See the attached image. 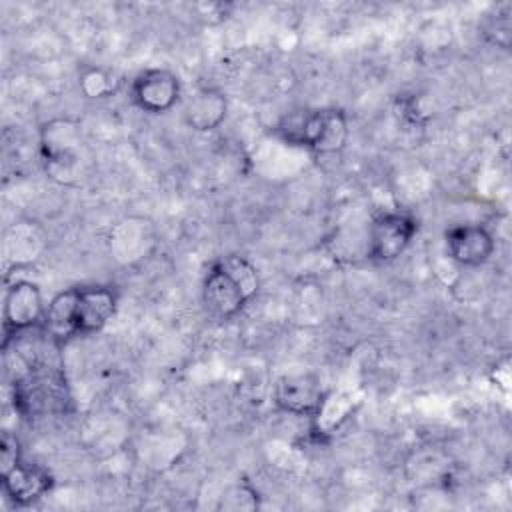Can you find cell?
<instances>
[{"label": "cell", "instance_id": "6da1fadb", "mask_svg": "<svg viewBox=\"0 0 512 512\" xmlns=\"http://www.w3.org/2000/svg\"><path fill=\"white\" fill-rule=\"evenodd\" d=\"M260 278L256 266L240 254L214 260L202 282V304L216 320L236 318L256 296Z\"/></svg>", "mask_w": 512, "mask_h": 512}, {"label": "cell", "instance_id": "7a4b0ae2", "mask_svg": "<svg viewBox=\"0 0 512 512\" xmlns=\"http://www.w3.org/2000/svg\"><path fill=\"white\" fill-rule=\"evenodd\" d=\"M276 130L284 142L302 146L320 156L342 152L348 140V120L338 108L294 112L286 116Z\"/></svg>", "mask_w": 512, "mask_h": 512}, {"label": "cell", "instance_id": "3957f363", "mask_svg": "<svg viewBox=\"0 0 512 512\" xmlns=\"http://www.w3.org/2000/svg\"><path fill=\"white\" fill-rule=\"evenodd\" d=\"M418 230L416 220L406 212H382L368 230V258L378 264H388L400 258Z\"/></svg>", "mask_w": 512, "mask_h": 512}, {"label": "cell", "instance_id": "277c9868", "mask_svg": "<svg viewBox=\"0 0 512 512\" xmlns=\"http://www.w3.org/2000/svg\"><path fill=\"white\" fill-rule=\"evenodd\" d=\"M44 314H46V304L38 284L24 278L8 284L4 294V308H2L4 344H8L12 336H18L42 324Z\"/></svg>", "mask_w": 512, "mask_h": 512}, {"label": "cell", "instance_id": "5b68a950", "mask_svg": "<svg viewBox=\"0 0 512 512\" xmlns=\"http://www.w3.org/2000/svg\"><path fill=\"white\" fill-rule=\"evenodd\" d=\"M182 94L180 78L168 68H146L130 88L132 102L148 114H164L176 106Z\"/></svg>", "mask_w": 512, "mask_h": 512}, {"label": "cell", "instance_id": "8992f818", "mask_svg": "<svg viewBox=\"0 0 512 512\" xmlns=\"http://www.w3.org/2000/svg\"><path fill=\"white\" fill-rule=\"evenodd\" d=\"M444 242L448 258L462 268L486 264L496 248L492 232L482 224H456L446 230Z\"/></svg>", "mask_w": 512, "mask_h": 512}, {"label": "cell", "instance_id": "52a82bcc", "mask_svg": "<svg viewBox=\"0 0 512 512\" xmlns=\"http://www.w3.org/2000/svg\"><path fill=\"white\" fill-rule=\"evenodd\" d=\"M326 400L320 380L308 372L284 374L274 386V402L280 410L296 416H316Z\"/></svg>", "mask_w": 512, "mask_h": 512}, {"label": "cell", "instance_id": "ba28073f", "mask_svg": "<svg viewBox=\"0 0 512 512\" xmlns=\"http://www.w3.org/2000/svg\"><path fill=\"white\" fill-rule=\"evenodd\" d=\"M116 306H118V294L110 286L78 288L76 308H74L76 336H90L100 332L112 320Z\"/></svg>", "mask_w": 512, "mask_h": 512}, {"label": "cell", "instance_id": "9c48e42d", "mask_svg": "<svg viewBox=\"0 0 512 512\" xmlns=\"http://www.w3.org/2000/svg\"><path fill=\"white\" fill-rule=\"evenodd\" d=\"M0 486L2 494L14 506H28L40 500L52 488V476L42 466L24 462L20 458L14 466L2 470Z\"/></svg>", "mask_w": 512, "mask_h": 512}, {"label": "cell", "instance_id": "30bf717a", "mask_svg": "<svg viewBox=\"0 0 512 512\" xmlns=\"http://www.w3.org/2000/svg\"><path fill=\"white\" fill-rule=\"evenodd\" d=\"M40 144L48 164L68 170L76 160V146L80 144L78 124L64 118L44 124Z\"/></svg>", "mask_w": 512, "mask_h": 512}, {"label": "cell", "instance_id": "8fae6325", "mask_svg": "<svg viewBox=\"0 0 512 512\" xmlns=\"http://www.w3.org/2000/svg\"><path fill=\"white\" fill-rule=\"evenodd\" d=\"M226 96L216 88L196 90L184 106V122L196 132L216 130L226 118Z\"/></svg>", "mask_w": 512, "mask_h": 512}, {"label": "cell", "instance_id": "7c38bea8", "mask_svg": "<svg viewBox=\"0 0 512 512\" xmlns=\"http://www.w3.org/2000/svg\"><path fill=\"white\" fill-rule=\"evenodd\" d=\"M76 296H78V288H68V290L56 294L46 304V314H44L42 326L48 332V336H52L56 340H66L70 336H76V332H74Z\"/></svg>", "mask_w": 512, "mask_h": 512}, {"label": "cell", "instance_id": "4fadbf2b", "mask_svg": "<svg viewBox=\"0 0 512 512\" xmlns=\"http://www.w3.org/2000/svg\"><path fill=\"white\" fill-rule=\"evenodd\" d=\"M80 90L88 98H102L112 90V78L102 68H88L80 76Z\"/></svg>", "mask_w": 512, "mask_h": 512}, {"label": "cell", "instance_id": "5bb4252c", "mask_svg": "<svg viewBox=\"0 0 512 512\" xmlns=\"http://www.w3.org/2000/svg\"><path fill=\"white\" fill-rule=\"evenodd\" d=\"M218 508L226 510H254L258 508V494L248 486H236L230 494L222 496Z\"/></svg>", "mask_w": 512, "mask_h": 512}]
</instances>
